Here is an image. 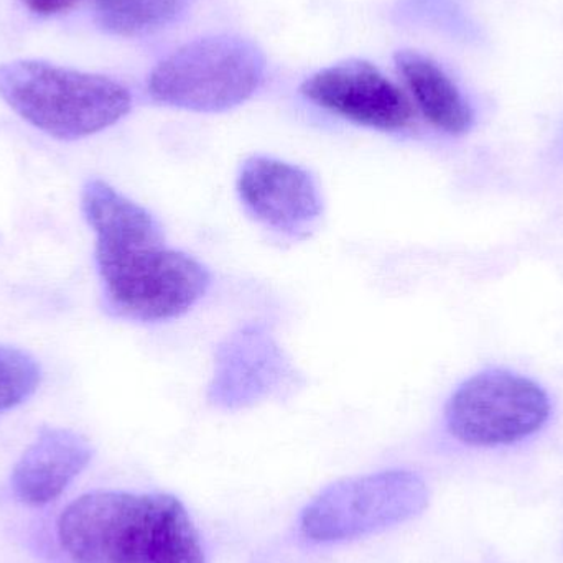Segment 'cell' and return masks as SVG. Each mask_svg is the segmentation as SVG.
<instances>
[{
	"label": "cell",
	"instance_id": "obj_3",
	"mask_svg": "<svg viewBox=\"0 0 563 563\" xmlns=\"http://www.w3.org/2000/svg\"><path fill=\"white\" fill-rule=\"evenodd\" d=\"M0 98L59 141L98 134L132 108L131 92L114 79L33 59L0 65Z\"/></svg>",
	"mask_w": 563,
	"mask_h": 563
},
{
	"label": "cell",
	"instance_id": "obj_5",
	"mask_svg": "<svg viewBox=\"0 0 563 563\" xmlns=\"http://www.w3.org/2000/svg\"><path fill=\"white\" fill-rule=\"evenodd\" d=\"M429 489L417 473L387 470L334 483L301 512V534L314 544H334L377 534L419 516Z\"/></svg>",
	"mask_w": 563,
	"mask_h": 563
},
{
	"label": "cell",
	"instance_id": "obj_11",
	"mask_svg": "<svg viewBox=\"0 0 563 563\" xmlns=\"http://www.w3.org/2000/svg\"><path fill=\"white\" fill-rule=\"evenodd\" d=\"M396 63L417 108L433 128L452 135L466 134L472 129L468 101L437 63L410 49L397 53Z\"/></svg>",
	"mask_w": 563,
	"mask_h": 563
},
{
	"label": "cell",
	"instance_id": "obj_10",
	"mask_svg": "<svg viewBox=\"0 0 563 563\" xmlns=\"http://www.w3.org/2000/svg\"><path fill=\"white\" fill-rule=\"evenodd\" d=\"M91 459L92 446L85 437L68 429L43 427L13 466V495L32 508L49 505L85 472Z\"/></svg>",
	"mask_w": 563,
	"mask_h": 563
},
{
	"label": "cell",
	"instance_id": "obj_2",
	"mask_svg": "<svg viewBox=\"0 0 563 563\" xmlns=\"http://www.w3.org/2000/svg\"><path fill=\"white\" fill-rule=\"evenodd\" d=\"M56 534L73 563H207L197 526L172 495L88 493L62 512Z\"/></svg>",
	"mask_w": 563,
	"mask_h": 563
},
{
	"label": "cell",
	"instance_id": "obj_6",
	"mask_svg": "<svg viewBox=\"0 0 563 563\" xmlns=\"http://www.w3.org/2000/svg\"><path fill=\"white\" fill-rule=\"evenodd\" d=\"M551 413L548 394L528 377L488 371L470 377L450 397V433L466 445L496 446L538 432Z\"/></svg>",
	"mask_w": 563,
	"mask_h": 563
},
{
	"label": "cell",
	"instance_id": "obj_12",
	"mask_svg": "<svg viewBox=\"0 0 563 563\" xmlns=\"http://www.w3.org/2000/svg\"><path fill=\"white\" fill-rule=\"evenodd\" d=\"M190 0H96V19L102 29L121 36L155 32L174 23Z\"/></svg>",
	"mask_w": 563,
	"mask_h": 563
},
{
	"label": "cell",
	"instance_id": "obj_4",
	"mask_svg": "<svg viewBox=\"0 0 563 563\" xmlns=\"http://www.w3.org/2000/svg\"><path fill=\"white\" fill-rule=\"evenodd\" d=\"M266 58L250 40L213 35L194 40L162 59L148 76L158 104L223 112L246 102L263 85Z\"/></svg>",
	"mask_w": 563,
	"mask_h": 563
},
{
	"label": "cell",
	"instance_id": "obj_8",
	"mask_svg": "<svg viewBox=\"0 0 563 563\" xmlns=\"http://www.w3.org/2000/svg\"><path fill=\"white\" fill-rule=\"evenodd\" d=\"M300 91L318 108L377 131H404L416 118L406 92L363 59H351L314 73Z\"/></svg>",
	"mask_w": 563,
	"mask_h": 563
},
{
	"label": "cell",
	"instance_id": "obj_14",
	"mask_svg": "<svg viewBox=\"0 0 563 563\" xmlns=\"http://www.w3.org/2000/svg\"><path fill=\"white\" fill-rule=\"evenodd\" d=\"M85 0H22L23 5L36 15H55L79 5Z\"/></svg>",
	"mask_w": 563,
	"mask_h": 563
},
{
	"label": "cell",
	"instance_id": "obj_1",
	"mask_svg": "<svg viewBox=\"0 0 563 563\" xmlns=\"http://www.w3.org/2000/svg\"><path fill=\"white\" fill-rule=\"evenodd\" d=\"M81 208L96 234V266L109 313L144 323L174 320L210 290V271L168 247L157 218L104 180L85 185Z\"/></svg>",
	"mask_w": 563,
	"mask_h": 563
},
{
	"label": "cell",
	"instance_id": "obj_7",
	"mask_svg": "<svg viewBox=\"0 0 563 563\" xmlns=\"http://www.w3.org/2000/svg\"><path fill=\"white\" fill-rule=\"evenodd\" d=\"M298 384L300 376L271 331L246 324L218 346L208 399L220 409H244L290 394Z\"/></svg>",
	"mask_w": 563,
	"mask_h": 563
},
{
	"label": "cell",
	"instance_id": "obj_9",
	"mask_svg": "<svg viewBox=\"0 0 563 563\" xmlns=\"http://www.w3.org/2000/svg\"><path fill=\"white\" fill-rule=\"evenodd\" d=\"M238 195L251 217L287 236H307L323 213L320 188L311 174L266 155L244 162Z\"/></svg>",
	"mask_w": 563,
	"mask_h": 563
},
{
	"label": "cell",
	"instance_id": "obj_13",
	"mask_svg": "<svg viewBox=\"0 0 563 563\" xmlns=\"http://www.w3.org/2000/svg\"><path fill=\"white\" fill-rule=\"evenodd\" d=\"M42 371L35 357L0 344V413L15 409L38 389Z\"/></svg>",
	"mask_w": 563,
	"mask_h": 563
}]
</instances>
